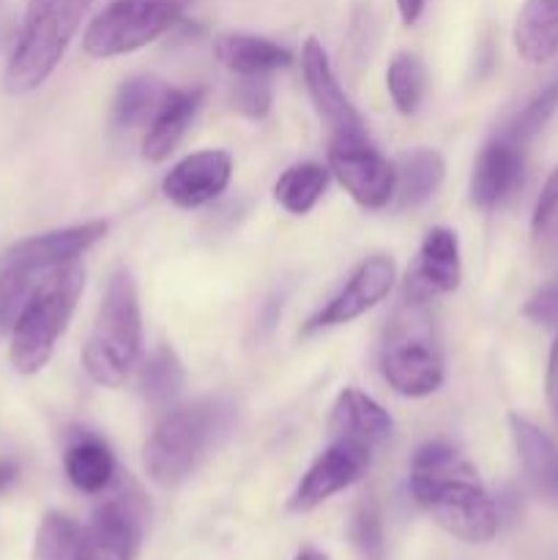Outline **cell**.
I'll list each match as a JSON object with an SVG mask.
<instances>
[{
	"label": "cell",
	"instance_id": "4",
	"mask_svg": "<svg viewBox=\"0 0 558 560\" xmlns=\"http://www.w3.org/2000/svg\"><path fill=\"white\" fill-rule=\"evenodd\" d=\"M142 317L140 295L131 271L118 268L109 277L96 320L82 348V366L98 386L118 388L140 359Z\"/></svg>",
	"mask_w": 558,
	"mask_h": 560
},
{
	"label": "cell",
	"instance_id": "14",
	"mask_svg": "<svg viewBox=\"0 0 558 560\" xmlns=\"http://www.w3.org/2000/svg\"><path fill=\"white\" fill-rule=\"evenodd\" d=\"M460 279H463V266H460L457 233L449 228H432L421 241L405 290L421 299H432V295L454 293Z\"/></svg>",
	"mask_w": 558,
	"mask_h": 560
},
{
	"label": "cell",
	"instance_id": "26",
	"mask_svg": "<svg viewBox=\"0 0 558 560\" xmlns=\"http://www.w3.org/2000/svg\"><path fill=\"white\" fill-rule=\"evenodd\" d=\"M326 186L328 167H323L317 162L293 164L274 184V200L279 202V208L293 213V217H304V213H310L317 206Z\"/></svg>",
	"mask_w": 558,
	"mask_h": 560
},
{
	"label": "cell",
	"instance_id": "34",
	"mask_svg": "<svg viewBox=\"0 0 558 560\" xmlns=\"http://www.w3.org/2000/svg\"><path fill=\"white\" fill-rule=\"evenodd\" d=\"M545 392H547V405H550L553 416H556V421H558V334L550 345V355H547Z\"/></svg>",
	"mask_w": 558,
	"mask_h": 560
},
{
	"label": "cell",
	"instance_id": "11",
	"mask_svg": "<svg viewBox=\"0 0 558 560\" xmlns=\"http://www.w3.org/2000/svg\"><path fill=\"white\" fill-rule=\"evenodd\" d=\"M397 279V266L388 255H372L359 262L348 282L342 284L337 295L306 323V334L323 331V328H337L345 323H353L356 317L367 315L372 306L381 304L394 288Z\"/></svg>",
	"mask_w": 558,
	"mask_h": 560
},
{
	"label": "cell",
	"instance_id": "29",
	"mask_svg": "<svg viewBox=\"0 0 558 560\" xmlns=\"http://www.w3.org/2000/svg\"><path fill=\"white\" fill-rule=\"evenodd\" d=\"M556 107H558V80H553L550 85L542 88V91L536 93V96L531 98L518 115H514V120L507 126L503 137H509V140L525 148L542 129H545V124L550 120V115L556 113Z\"/></svg>",
	"mask_w": 558,
	"mask_h": 560
},
{
	"label": "cell",
	"instance_id": "8",
	"mask_svg": "<svg viewBox=\"0 0 558 560\" xmlns=\"http://www.w3.org/2000/svg\"><path fill=\"white\" fill-rule=\"evenodd\" d=\"M186 0H113L85 27L91 58H118L156 42L184 16Z\"/></svg>",
	"mask_w": 558,
	"mask_h": 560
},
{
	"label": "cell",
	"instance_id": "33",
	"mask_svg": "<svg viewBox=\"0 0 558 560\" xmlns=\"http://www.w3.org/2000/svg\"><path fill=\"white\" fill-rule=\"evenodd\" d=\"M523 315L531 323H536V326L556 328L558 331V282H550L536 290L528 299V304H525Z\"/></svg>",
	"mask_w": 558,
	"mask_h": 560
},
{
	"label": "cell",
	"instance_id": "32",
	"mask_svg": "<svg viewBox=\"0 0 558 560\" xmlns=\"http://www.w3.org/2000/svg\"><path fill=\"white\" fill-rule=\"evenodd\" d=\"M531 230L539 241L558 238V167L553 170L550 178L542 186V195L534 206V219Z\"/></svg>",
	"mask_w": 558,
	"mask_h": 560
},
{
	"label": "cell",
	"instance_id": "30",
	"mask_svg": "<svg viewBox=\"0 0 558 560\" xmlns=\"http://www.w3.org/2000/svg\"><path fill=\"white\" fill-rule=\"evenodd\" d=\"M353 545L361 560H386V536H383L381 512L372 501H364L353 517Z\"/></svg>",
	"mask_w": 558,
	"mask_h": 560
},
{
	"label": "cell",
	"instance_id": "17",
	"mask_svg": "<svg viewBox=\"0 0 558 560\" xmlns=\"http://www.w3.org/2000/svg\"><path fill=\"white\" fill-rule=\"evenodd\" d=\"M33 560H126L109 550L88 528H80L60 512H47L38 523L33 541Z\"/></svg>",
	"mask_w": 558,
	"mask_h": 560
},
{
	"label": "cell",
	"instance_id": "10",
	"mask_svg": "<svg viewBox=\"0 0 558 560\" xmlns=\"http://www.w3.org/2000/svg\"><path fill=\"white\" fill-rule=\"evenodd\" d=\"M372 448L359 446L350 441H332L326 452L310 465L304 476H301L299 487L290 495L288 509L293 514H304L326 503L337 492L348 490L350 485L361 479L370 468Z\"/></svg>",
	"mask_w": 558,
	"mask_h": 560
},
{
	"label": "cell",
	"instance_id": "35",
	"mask_svg": "<svg viewBox=\"0 0 558 560\" xmlns=\"http://www.w3.org/2000/svg\"><path fill=\"white\" fill-rule=\"evenodd\" d=\"M425 3L427 0H397L399 16H403L405 25H416V22H419L421 11H425Z\"/></svg>",
	"mask_w": 558,
	"mask_h": 560
},
{
	"label": "cell",
	"instance_id": "25",
	"mask_svg": "<svg viewBox=\"0 0 558 560\" xmlns=\"http://www.w3.org/2000/svg\"><path fill=\"white\" fill-rule=\"evenodd\" d=\"M443 175H446V162H443L441 153L432 151V148H419V151L410 153L397 175L394 195H397L399 208H416L430 200L438 186L443 184Z\"/></svg>",
	"mask_w": 558,
	"mask_h": 560
},
{
	"label": "cell",
	"instance_id": "16",
	"mask_svg": "<svg viewBox=\"0 0 558 560\" xmlns=\"http://www.w3.org/2000/svg\"><path fill=\"white\" fill-rule=\"evenodd\" d=\"M392 416L381 402L359 388H342L332 408L328 432L332 441H350L359 446L375 448L392 435Z\"/></svg>",
	"mask_w": 558,
	"mask_h": 560
},
{
	"label": "cell",
	"instance_id": "21",
	"mask_svg": "<svg viewBox=\"0 0 558 560\" xmlns=\"http://www.w3.org/2000/svg\"><path fill=\"white\" fill-rule=\"evenodd\" d=\"M142 525H146V520H142V503L137 501V495L118 492V495H113L96 509L88 530L102 545H107L109 550L120 552L126 560H131L140 550Z\"/></svg>",
	"mask_w": 558,
	"mask_h": 560
},
{
	"label": "cell",
	"instance_id": "22",
	"mask_svg": "<svg viewBox=\"0 0 558 560\" xmlns=\"http://www.w3.org/2000/svg\"><path fill=\"white\" fill-rule=\"evenodd\" d=\"M514 47L528 63L558 58V0H525L514 20Z\"/></svg>",
	"mask_w": 558,
	"mask_h": 560
},
{
	"label": "cell",
	"instance_id": "9",
	"mask_svg": "<svg viewBox=\"0 0 558 560\" xmlns=\"http://www.w3.org/2000/svg\"><path fill=\"white\" fill-rule=\"evenodd\" d=\"M328 173L367 211H381L397 191V170L372 148L370 137H342L328 142Z\"/></svg>",
	"mask_w": 558,
	"mask_h": 560
},
{
	"label": "cell",
	"instance_id": "19",
	"mask_svg": "<svg viewBox=\"0 0 558 560\" xmlns=\"http://www.w3.org/2000/svg\"><path fill=\"white\" fill-rule=\"evenodd\" d=\"M213 58L235 77H268L293 63V55L271 38L255 33H219L213 38Z\"/></svg>",
	"mask_w": 558,
	"mask_h": 560
},
{
	"label": "cell",
	"instance_id": "31",
	"mask_svg": "<svg viewBox=\"0 0 558 560\" xmlns=\"http://www.w3.org/2000/svg\"><path fill=\"white\" fill-rule=\"evenodd\" d=\"M233 107L246 118H263L271 107L268 77H239L233 88Z\"/></svg>",
	"mask_w": 558,
	"mask_h": 560
},
{
	"label": "cell",
	"instance_id": "18",
	"mask_svg": "<svg viewBox=\"0 0 558 560\" xmlns=\"http://www.w3.org/2000/svg\"><path fill=\"white\" fill-rule=\"evenodd\" d=\"M509 430H512L514 448L520 454L525 476L536 495L545 498L547 503L558 506V446L545 430L523 416H509Z\"/></svg>",
	"mask_w": 558,
	"mask_h": 560
},
{
	"label": "cell",
	"instance_id": "12",
	"mask_svg": "<svg viewBox=\"0 0 558 560\" xmlns=\"http://www.w3.org/2000/svg\"><path fill=\"white\" fill-rule=\"evenodd\" d=\"M301 71H304L306 91H310L317 115H321V120L332 131V140L367 137L359 109L353 107L348 93L339 85L337 74L332 69V60H328L326 49H323V44L315 36L306 38L304 49H301Z\"/></svg>",
	"mask_w": 558,
	"mask_h": 560
},
{
	"label": "cell",
	"instance_id": "36",
	"mask_svg": "<svg viewBox=\"0 0 558 560\" xmlns=\"http://www.w3.org/2000/svg\"><path fill=\"white\" fill-rule=\"evenodd\" d=\"M16 479H20V468H16V463H11V459H0V495H5V492L16 485Z\"/></svg>",
	"mask_w": 558,
	"mask_h": 560
},
{
	"label": "cell",
	"instance_id": "27",
	"mask_svg": "<svg viewBox=\"0 0 558 560\" xmlns=\"http://www.w3.org/2000/svg\"><path fill=\"white\" fill-rule=\"evenodd\" d=\"M184 388V364L170 345H159L140 370V394L151 408H170Z\"/></svg>",
	"mask_w": 558,
	"mask_h": 560
},
{
	"label": "cell",
	"instance_id": "23",
	"mask_svg": "<svg viewBox=\"0 0 558 560\" xmlns=\"http://www.w3.org/2000/svg\"><path fill=\"white\" fill-rule=\"evenodd\" d=\"M63 468L71 485L88 495L104 492L115 479L113 452L96 435H80L71 441L63 454Z\"/></svg>",
	"mask_w": 558,
	"mask_h": 560
},
{
	"label": "cell",
	"instance_id": "37",
	"mask_svg": "<svg viewBox=\"0 0 558 560\" xmlns=\"http://www.w3.org/2000/svg\"><path fill=\"white\" fill-rule=\"evenodd\" d=\"M295 560H328V558L323 556L321 550H312V547H306V550H301L299 556H295Z\"/></svg>",
	"mask_w": 558,
	"mask_h": 560
},
{
	"label": "cell",
	"instance_id": "6",
	"mask_svg": "<svg viewBox=\"0 0 558 560\" xmlns=\"http://www.w3.org/2000/svg\"><path fill=\"white\" fill-rule=\"evenodd\" d=\"M82 288L85 271L80 262L55 268L36 284L11 328L9 359L20 375H36L53 359L55 345L69 328Z\"/></svg>",
	"mask_w": 558,
	"mask_h": 560
},
{
	"label": "cell",
	"instance_id": "28",
	"mask_svg": "<svg viewBox=\"0 0 558 560\" xmlns=\"http://www.w3.org/2000/svg\"><path fill=\"white\" fill-rule=\"evenodd\" d=\"M386 88L399 115H414L425 102L427 71L416 55H394L386 69Z\"/></svg>",
	"mask_w": 558,
	"mask_h": 560
},
{
	"label": "cell",
	"instance_id": "13",
	"mask_svg": "<svg viewBox=\"0 0 558 560\" xmlns=\"http://www.w3.org/2000/svg\"><path fill=\"white\" fill-rule=\"evenodd\" d=\"M230 175H233L230 153L197 151L170 167V173L162 180V191L173 206L191 211V208L217 200L228 189Z\"/></svg>",
	"mask_w": 558,
	"mask_h": 560
},
{
	"label": "cell",
	"instance_id": "24",
	"mask_svg": "<svg viewBox=\"0 0 558 560\" xmlns=\"http://www.w3.org/2000/svg\"><path fill=\"white\" fill-rule=\"evenodd\" d=\"M170 85L159 77H129L124 85L115 91L113 109H109V124L118 131L137 129V126H148L162 102L167 98Z\"/></svg>",
	"mask_w": 558,
	"mask_h": 560
},
{
	"label": "cell",
	"instance_id": "1",
	"mask_svg": "<svg viewBox=\"0 0 558 560\" xmlns=\"http://www.w3.org/2000/svg\"><path fill=\"white\" fill-rule=\"evenodd\" d=\"M410 495L441 528L468 545L498 534V506L474 465L449 443H425L410 463Z\"/></svg>",
	"mask_w": 558,
	"mask_h": 560
},
{
	"label": "cell",
	"instance_id": "5",
	"mask_svg": "<svg viewBox=\"0 0 558 560\" xmlns=\"http://www.w3.org/2000/svg\"><path fill=\"white\" fill-rule=\"evenodd\" d=\"M91 0H27L14 49L5 63L9 93H31L53 77L71 38L82 25Z\"/></svg>",
	"mask_w": 558,
	"mask_h": 560
},
{
	"label": "cell",
	"instance_id": "3",
	"mask_svg": "<svg viewBox=\"0 0 558 560\" xmlns=\"http://www.w3.org/2000/svg\"><path fill=\"white\" fill-rule=\"evenodd\" d=\"M107 235L104 222H85L16 241L0 255V334L11 331L36 284L49 271L77 262Z\"/></svg>",
	"mask_w": 558,
	"mask_h": 560
},
{
	"label": "cell",
	"instance_id": "20",
	"mask_svg": "<svg viewBox=\"0 0 558 560\" xmlns=\"http://www.w3.org/2000/svg\"><path fill=\"white\" fill-rule=\"evenodd\" d=\"M200 104V88H191V91H173V88H170L167 98H164L162 107L156 109V115H153L151 124H148L146 137H142V156L151 164L164 162V159L175 151L181 137L186 135V129H189V124L195 120Z\"/></svg>",
	"mask_w": 558,
	"mask_h": 560
},
{
	"label": "cell",
	"instance_id": "2",
	"mask_svg": "<svg viewBox=\"0 0 558 560\" xmlns=\"http://www.w3.org/2000/svg\"><path fill=\"white\" fill-rule=\"evenodd\" d=\"M377 366L388 388L408 399L435 394L446 381L443 350L432 320L430 299L405 290L403 301L383 328Z\"/></svg>",
	"mask_w": 558,
	"mask_h": 560
},
{
	"label": "cell",
	"instance_id": "7",
	"mask_svg": "<svg viewBox=\"0 0 558 560\" xmlns=\"http://www.w3.org/2000/svg\"><path fill=\"white\" fill-rule=\"evenodd\" d=\"M219 427H222L219 402L200 399L167 410L142 448V463L153 485H181L195 470L197 459L202 457Z\"/></svg>",
	"mask_w": 558,
	"mask_h": 560
},
{
	"label": "cell",
	"instance_id": "15",
	"mask_svg": "<svg viewBox=\"0 0 558 560\" xmlns=\"http://www.w3.org/2000/svg\"><path fill=\"white\" fill-rule=\"evenodd\" d=\"M525 148L509 137H496L479 151L470 173V202L481 211L496 208L523 175Z\"/></svg>",
	"mask_w": 558,
	"mask_h": 560
}]
</instances>
